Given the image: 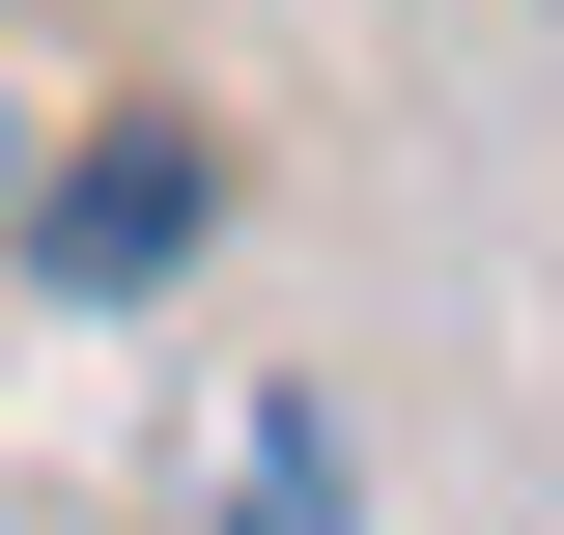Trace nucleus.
I'll return each instance as SVG.
<instances>
[{"instance_id":"obj_2","label":"nucleus","mask_w":564,"mask_h":535,"mask_svg":"<svg viewBox=\"0 0 564 535\" xmlns=\"http://www.w3.org/2000/svg\"><path fill=\"white\" fill-rule=\"evenodd\" d=\"M226 535H339V423H311V395L226 423Z\"/></svg>"},{"instance_id":"obj_1","label":"nucleus","mask_w":564,"mask_h":535,"mask_svg":"<svg viewBox=\"0 0 564 535\" xmlns=\"http://www.w3.org/2000/svg\"><path fill=\"white\" fill-rule=\"evenodd\" d=\"M29 254H57V282H170V254H198V141L141 113V141H85V170H29Z\"/></svg>"}]
</instances>
